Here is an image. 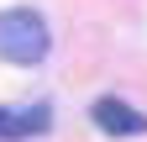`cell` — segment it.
<instances>
[{"instance_id": "cell-3", "label": "cell", "mask_w": 147, "mask_h": 142, "mask_svg": "<svg viewBox=\"0 0 147 142\" xmlns=\"http://www.w3.org/2000/svg\"><path fill=\"white\" fill-rule=\"evenodd\" d=\"M47 121H53V111H47V105H26V111H0V137H5V142H21V137L47 132Z\"/></svg>"}, {"instance_id": "cell-2", "label": "cell", "mask_w": 147, "mask_h": 142, "mask_svg": "<svg viewBox=\"0 0 147 142\" xmlns=\"http://www.w3.org/2000/svg\"><path fill=\"white\" fill-rule=\"evenodd\" d=\"M95 126L105 132V137H142L147 132V116L142 111H131L126 100H116V95H105V100H95Z\"/></svg>"}, {"instance_id": "cell-1", "label": "cell", "mask_w": 147, "mask_h": 142, "mask_svg": "<svg viewBox=\"0 0 147 142\" xmlns=\"http://www.w3.org/2000/svg\"><path fill=\"white\" fill-rule=\"evenodd\" d=\"M47 47H53V32H47V21L37 11H26V5L0 11V58H5V63L32 68V63L47 58Z\"/></svg>"}]
</instances>
